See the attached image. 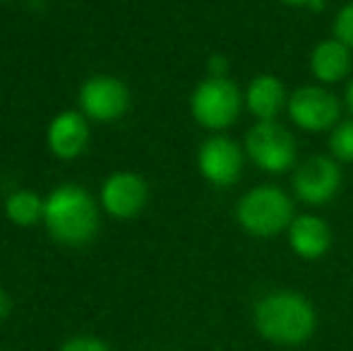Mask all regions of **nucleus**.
<instances>
[{"label": "nucleus", "instance_id": "ddd939ff", "mask_svg": "<svg viewBox=\"0 0 353 351\" xmlns=\"http://www.w3.org/2000/svg\"><path fill=\"white\" fill-rule=\"evenodd\" d=\"M286 103V89L276 75H257L245 89V106L257 121H274Z\"/></svg>", "mask_w": 353, "mask_h": 351}, {"label": "nucleus", "instance_id": "2eb2a0df", "mask_svg": "<svg viewBox=\"0 0 353 351\" xmlns=\"http://www.w3.org/2000/svg\"><path fill=\"white\" fill-rule=\"evenodd\" d=\"M46 200L37 195L34 190H14L5 202V214L17 226H32L39 219H43Z\"/></svg>", "mask_w": 353, "mask_h": 351}, {"label": "nucleus", "instance_id": "39448f33", "mask_svg": "<svg viewBox=\"0 0 353 351\" xmlns=\"http://www.w3.org/2000/svg\"><path fill=\"white\" fill-rule=\"evenodd\" d=\"M245 152L257 169L267 174H283L296 161V140L274 121H260L248 130Z\"/></svg>", "mask_w": 353, "mask_h": 351}, {"label": "nucleus", "instance_id": "4468645a", "mask_svg": "<svg viewBox=\"0 0 353 351\" xmlns=\"http://www.w3.org/2000/svg\"><path fill=\"white\" fill-rule=\"evenodd\" d=\"M351 66H353L351 48L346 43H341L339 39H327V41H320L312 48L310 70L325 85L344 80L351 72Z\"/></svg>", "mask_w": 353, "mask_h": 351}, {"label": "nucleus", "instance_id": "20e7f679", "mask_svg": "<svg viewBox=\"0 0 353 351\" xmlns=\"http://www.w3.org/2000/svg\"><path fill=\"white\" fill-rule=\"evenodd\" d=\"M243 101L245 97L228 77H207L192 92L190 111L202 128L221 130L238 118Z\"/></svg>", "mask_w": 353, "mask_h": 351}, {"label": "nucleus", "instance_id": "0eeeda50", "mask_svg": "<svg viewBox=\"0 0 353 351\" xmlns=\"http://www.w3.org/2000/svg\"><path fill=\"white\" fill-rule=\"evenodd\" d=\"M79 103L87 118L97 123L118 121L130 106V92L118 77L94 75L79 89Z\"/></svg>", "mask_w": 353, "mask_h": 351}, {"label": "nucleus", "instance_id": "9d476101", "mask_svg": "<svg viewBox=\"0 0 353 351\" xmlns=\"http://www.w3.org/2000/svg\"><path fill=\"white\" fill-rule=\"evenodd\" d=\"M147 183L137 174H130V171H118V174L108 176V181L101 188L103 210L116 217V219L137 217L147 205Z\"/></svg>", "mask_w": 353, "mask_h": 351}, {"label": "nucleus", "instance_id": "1a4fd4ad", "mask_svg": "<svg viewBox=\"0 0 353 351\" xmlns=\"http://www.w3.org/2000/svg\"><path fill=\"white\" fill-rule=\"evenodd\" d=\"M197 166H200V174L212 185H233L243 171V152L233 140L223 135H214L202 142L200 152H197Z\"/></svg>", "mask_w": 353, "mask_h": 351}, {"label": "nucleus", "instance_id": "f257e3e1", "mask_svg": "<svg viewBox=\"0 0 353 351\" xmlns=\"http://www.w3.org/2000/svg\"><path fill=\"white\" fill-rule=\"evenodd\" d=\"M255 328L267 342L296 347L312 337L317 313L310 301L296 291H272L257 301Z\"/></svg>", "mask_w": 353, "mask_h": 351}, {"label": "nucleus", "instance_id": "9b49d317", "mask_svg": "<svg viewBox=\"0 0 353 351\" xmlns=\"http://www.w3.org/2000/svg\"><path fill=\"white\" fill-rule=\"evenodd\" d=\"M288 243L303 260H320L332 245V229L315 214H301L288 226Z\"/></svg>", "mask_w": 353, "mask_h": 351}, {"label": "nucleus", "instance_id": "f03ea898", "mask_svg": "<svg viewBox=\"0 0 353 351\" xmlns=\"http://www.w3.org/2000/svg\"><path fill=\"white\" fill-rule=\"evenodd\" d=\"M43 221L56 241L65 245H82L97 236L99 210L84 188L68 183L46 197Z\"/></svg>", "mask_w": 353, "mask_h": 351}, {"label": "nucleus", "instance_id": "f8f14e48", "mask_svg": "<svg viewBox=\"0 0 353 351\" xmlns=\"http://www.w3.org/2000/svg\"><path fill=\"white\" fill-rule=\"evenodd\" d=\"M89 142L87 118L77 111H63L48 126V147L61 159H74Z\"/></svg>", "mask_w": 353, "mask_h": 351}, {"label": "nucleus", "instance_id": "423d86ee", "mask_svg": "<svg viewBox=\"0 0 353 351\" xmlns=\"http://www.w3.org/2000/svg\"><path fill=\"white\" fill-rule=\"evenodd\" d=\"M288 116L301 130L325 132L339 121V101L325 87H301L288 97Z\"/></svg>", "mask_w": 353, "mask_h": 351}, {"label": "nucleus", "instance_id": "dca6fc26", "mask_svg": "<svg viewBox=\"0 0 353 351\" xmlns=\"http://www.w3.org/2000/svg\"><path fill=\"white\" fill-rule=\"evenodd\" d=\"M330 150L336 161H353V121L336 123L332 128Z\"/></svg>", "mask_w": 353, "mask_h": 351}, {"label": "nucleus", "instance_id": "6e6552de", "mask_svg": "<svg viewBox=\"0 0 353 351\" xmlns=\"http://www.w3.org/2000/svg\"><path fill=\"white\" fill-rule=\"evenodd\" d=\"M339 188L341 169L336 159H330V157H310L293 174V190H296L298 200L307 202V205H327L336 197Z\"/></svg>", "mask_w": 353, "mask_h": 351}, {"label": "nucleus", "instance_id": "4be33fe9", "mask_svg": "<svg viewBox=\"0 0 353 351\" xmlns=\"http://www.w3.org/2000/svg\"><path fill=\"white\" fill-rule=\"evenodd\" d=\"M346 103H349V108H351V113H353V80H351L349 89H346Z\"/></svg>", "mask_w": 353, "mask_h": 351}, {"label": "nucleus", "instance_id": "f3484780", "mask_svg": "<svg viewBox=\"0 0 353 351\" xmlns=\"http://www.w3.org/2000/svg\"><path fill=\"white\" fill-rule=\"evenodd\" d=\"M334 34H336V39H339L341 43H346V46L353 51V0H351V3H346L344 8L336 12Z\"/></svg>", "mask_w": 353, "mask_h": 351}, {"label": "nucleus", "instance_id": "6ab92c4d", "mask_svg": "<svg viewBox=\"0 0 353 351\" xmlns=\"http://www.w3.org/2000/svg\"><path fill=\"white\" fill-rule=\"evenodd\" d=\"M228 72V61L223 56H212L210 58V77H226Z\"/></svg>", "mask_w": 353, "mask_h": 351}, {"label": "nucleus", "instance_id": "412c9836", "mask_svg": "<svg viewBox=\"0 0 353 351\" xmlns=\"http://www.w3.org/2000/svg\"><path fill=\"white\" fill-rule=\"evenodd\" d=\"M281 3L291 5V8H310L312 0H281Z\"/></svg>", "mask_w": 353, "mask_h": 351}, {"label": "nucleus", "instance_id": "7ed1b4c3", "mask_svg": "<svg viewBox=\"0 0 353 351\" xmlns=\"http://www.w3.org/2000/svg\"><path fill=\"white\" fill-rule=\"evenodd\" d=\"M236 219L250 236L272 239L291 226L293 202L281 188L257 185L238 200Z\"/></svg>", "mask_w": 353, "mask_h": 351}, {"label": "nucleus", "instance_id": "aec40b11", "mask_svg": "<svg viewBox=\"0 0 353 351\" xmlns=\"http://www.w3.org/2000/svg\"><path fill=\"white\" fill-rule=\"evenodd\" d=\"M10 313H12V299H10L8 291L0 286V320H5Z\"/></svg>", "mask_w": 353, "mask_h": 351}, {"label": "nucleus", "instance_id": "a211bd4d", "mask_svg": "<svg viewBox=\"0 0 353 351\" xmlns=\"http://www.w3.org/2000/svg\"><path fill=\"white\" fill-rule=\"evenodd\" d=\"M58 351H111V349L97 337H74V339H68Z\"/></svg>", "mask_w": 353, "mask_h": 351}]
</instances>
